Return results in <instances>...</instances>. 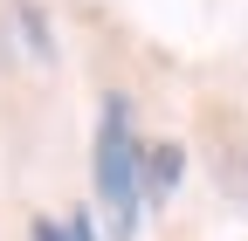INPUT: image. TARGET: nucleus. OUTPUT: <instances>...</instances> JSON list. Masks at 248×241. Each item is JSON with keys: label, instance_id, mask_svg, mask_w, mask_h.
Segmentation results:
<instances>
[{"label": "nucleus", "instance_id": "obj_5", "mask_svg": "<svg viewBox=\"0 0 248 241\" xmlns=\"http://www.w3.org/2000/svg\"><path fill=\"white\" fill-rule=\"evenodd\" d=\"M28 241H69V227L48 221V214H35V221H28Z\"/></svg>", "mask_w": 248, "mask_h": 241}, {"label": "nucleus", "instance_id": "obj_2", "mask_svg": "<svg viewBox=\"0 0 248 241\" xmlns=\"http://www.w3.org/2000/svg\"><path fill=\"white\" fill-rule=\"evenodd\" d=\"M200 138H207V172H214V186H221V200L248 207V110L207 104L200 110Z\"/></svg>", "mask_w": 248, "mask_h": 241}, {"label": "nucleus", "instance_id": "obj_3", "mask_svg": "<svg viewBox=\"0 0 248 241\" xmlns=\"http://www.w3.org/2000/svg\"><path fill=\"white\" fill-rule=\"evenodd\" d=\"M179 179H186V145H179V138H159V145H145V166H138L145 207H166V200L179 193Z\"/></svg>", "mask_w": 248, "mask_h": 241}, {"label": "nucleus", "instance_id": "obj_4", "mask_svg": "<svg viewBox=\"0 0 248 241\" xmlns=\"http://www.w3.org/2000/svg\"><path fill=\"white\" fill-rule=\"evenodd\" d=\"M7 42L28 55V62H55V28H48V14H42V0H7Z\"/></svg>", "mask_w": 248, "mask_h": 241}, {"label": "nucleus", "instance_id": "obj_1", "mask_svg": "<svg viewBox=\"0 0 248 241\" xmlns=\"http://www.w3.org/2000/svg\"><path fill=\"white\" fill-rule=\"evenodd\" d=\"M138 138H131V104L104 97L97 104V145H90V186H97V214L110 227V241H131L138 214H145V186H138Z\"/></svg>", "mask_w": 248, "mask_h": 241}, {"label": "nucleus", "instance_id": "obj_6", "mask_svg": "<svg viewBox=\"0 0 248 241\" xmlns=\"http://www.w3.org/2000/svg\"><path fill=\"white\" fill-rule=\"evenodd\" d=\"M62 227H69V241H97V227H90V214H83V207H76V214L62 221Z\"/></svg>", "mask_w": 248, "mask_h": 241}]
</instances>
